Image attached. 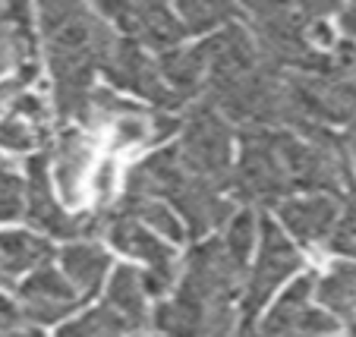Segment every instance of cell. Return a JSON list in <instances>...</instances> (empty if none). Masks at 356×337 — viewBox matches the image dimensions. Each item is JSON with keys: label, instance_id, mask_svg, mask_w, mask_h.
I'll return each mask as SVG.
<instances>
[{"label": "cell", "instance_id": "29", "mask_svg": "<svg viewBox=\"0 0 356 337\" xmlns=\"http://www.w3.org/2000/svg\"><path fill=\"white\" fill-rule=\"evenodd\" d=\"M22 328H29V324L19 312V303L0 293V334H16Z\"/></svg>", "mask_w": 356, "mask_h": 337}, {"label": "cell", "instance_id": "28", "mask_svg": "<svg viewBox=\"0 0 356 337\" xmlns=\"http://www.w3.org/2000/svg\"><path fill=\"white\" fill-rule=\"evenodd\" d=\"M41 142L38 126L16 117H0V149L3 151H35Z\"/></svg>", "mask_w": 356, "mask_h": 337}, {"label": "cell", "instance_id": "20", "mask_svg": "<svg viewBox=\"0 0 356 337\" xmlns=\"http://www.w3.org/2000/svg\"><path fill=\"white\" fill-rule=\"evenodd\" d=\"M148 293L145 283H142V274L129 265H120V268L111 271L108 277V290H104V299L101 303L114 309L123 322H129L136 331H142L148 322H152V306H148Z\"/></svg>", "mask_w": 356, "mask_h": 337}, {"label": "cell", "instance_id": "12", "mask_svg": "<svg viewBox=\"0 0 356 337\" xmlns=\"http://www.w3.org/2000/svg\"><path fill=\"white\" fill-rule=\"evenodd\" d=\"M168 205L174 208V215L183 221L186 236H193L199 243L202 236L215 227H224L230 221L234 202L227 199V192L205 180H195L193 174L183 180V186L168 199Z\"/></svg>", "mask_w": 356, "mask_h": 337}, {"label": "cell", "instance_id": "34", "mask_svg": "<svg viewBox=\"0 0 356 337\" xmlns=\"http://www.w3.org/2000/svg\"><path fill=\"white\" fill-rule=\"evenodd\" d=\"M350 337H356V324H350Z\"/></svg>", "mask_w": 356, "mask_h": 337}, {"label": "cell", "instance_id": "13", "mask_svg": "<svg viewBox=\"0 0 356 337\" xmlns=\"http://www.w3.org/2000/svg\"><path fill=\"white\" fill-rule=\"evenodd\" d=\"M277 217L300 243H328L341 217V199L318 196V192L290 196L277 202Z\"/></svg>", "mask_w": 356, "mask_h": 337}, {"label": "cell", "instance_id": "11", "mask_svg": "<svg viewBox=\"0 0 356 337\" xmlns=\"http://www.w3.org/2000/svg\"><path fill=\"white\" fill-rule=\"evenodd\" d=\"M16 303H19L26 324H57L76 312L79 293L70 287V281L60 271L44 265L19 283V299Z\"/></svg>", "mask_w": 356, "mask_h": 337}, {"label": "cell", "instance_id": "10", "mask_svg": "<svg viewBox=\"0 0 356 337\" xmlns=\"http://www.w3.org/2000/svg\"><path fill=\"white\" fill-rule=\"evenodd\" d=\"M164 337H243V318L234 306H199L174 297L152 312Z\"/></svg>", "mask_w": 356, "mask_h": 337}, {"label": "cell", "instance_id": "18", "mask_svg": "<svg viewBox=\"0 0 356 337\" xmlns=\"http://www.w3.org/2000/svg\"><path fill=\"white\" fill-rule=\"evenodd\" d=\"M60 268L70 287L79 293V299L95 297L108 281L111 256L95 240H79V243H67L60 249Z\"/></svg>", "mask_w": 356, "mask_h": 337}, {"label": "cell", "instance_id": "2", "mask_svg": "<svg viewBox=\"0 0 356 337\" xmlns=\"http://www.w3.org/2000/svg\"><path fill=\"white\" fill-rule=\"evenodd\" d=\"M234 129L211 108L209 101L189 104L186 117H180V142L177 158L183 167L211 186L230 192V174H234Z\"/></svg>", "mask_w": 356, "mask_h": 337}, {"label": "cell", "instance_id": "26", "mask_svg": "<svg viewBox=\"0 0 356 337\" xmlns=\"http://www.w3.org/2000/svg\"><path fill=\"white\" fill-rule=\"evenodd\" d=\"M224 243V249L243 262L249 268V252L256 249V215L252 211H240V215H230V221L224 224V233L218 236Z\"/></svg>", "mask_w": 356, "mask_h": 337}, {"label": "cell", "instance_id": "24", "mask_svg": "<svg viewBox=\"0 0 356 337\" xmlns=\"http://www.w3.org/2000/svg\"><path fill=\"white\" fill-rule=\"evenodd\" d=\"M174 13L186 35H215L230 26L240 16V10L234 3H218V0H180Z\"/></svg>", "mask_w": 356, "mask_h": 337}, {"label": "cell", "instance_id": "9", "mask_svg": "<svg viewBox=\"0 0 356 337\" xmlns=\"http://www.w3.org/2000/svg\"><path fill=\"white\" fill-rule=\"evenodd\" d=\"M104 19H111L120 28V38H129L133 44H139L142 51H174L183 41V26L177 19V13L164 3H152V0H108L98 10Z\"/></svg>", "mask_w": 356, "mask_h": 337}, {"label": "cell", "instance_id": "23", "mask_svg": "<svg viewBox=\"0 0 356 337\" xmlns=\"http://www.w3.org/2000/svg\"><path fill=\"white\" fill-rule=\"evenodd\" d=\"M111 208L120 211V215L139 221L142 227H148L152 233H158L164 243H180L186 240V230H183V221L174 215L168 202L161 199H142V196H123L120 202H111Z\"/></svg>", "mask_w": 356, "mask_h": 337}, {"label": "cell", "instance_id": "7", "mask_svg": "<svg viewBox=\"0 0 356 337\" xmlns=\"http://www.w3.org/2000/svg\"><path fill=\"white\" fill-rule=\"evenodd\" d=\"M230 196L259 205H277L281 199H290V186L275 151V129L240 133V158L230 174Z\"/></svg>", "mask_w": 356, "mask_h": 337}, {"label": "cell", "instance_id": "17", "mask_svg": "<svg viewBox=\"0 0 356 337\" xmlns=\"http://www.w3.org/2000/svg\"><path fill=\"white\" fill-rule=\"evenodd\" d=\"M316 293V277L312 274H302L290 283L287 290L281 293L271 312L262 318L259 324H249L243 331V337H296L300 334V318L302 312L309 309V299Z\"/></svg>", "mask_w": 356, "mask_h": 337}, {"label": "cell", "instance_id": "6", "mask_svg": "<svg viewBox=\"0 0 356 337\" xmlns=\"http://www.w3.org/2000/svg\"><path fill=\"white\" fill-rule=\"evenodd\" d=\"M22 217L32 227L44 230L47 236H57V240H67V243L92 240V236H98L104 230L101 211H95V215H70L54 199L47 155H29L26 161V215Z\"/></svg>", "mask_w": 356, "mask_h": 337}, {"label": "cell", "instance_id": "19", "mask_svg": "<svg viewBox=\"0 0 356 337\" xmlns=\"http://www.w3.org/2000/svg\"><path fill=\"white\" fill-rule=\"evenodd\" d=\"M155 63H158V73H161L164 85L170 88V94H174L180 104L205 92L209 63H205V51H202V44L164 51V54H158Z\"/></svg>", "mask_w": 356, "mask_h": 337}, {"label": "cell", "instance_id": "8", "mask_svg": "<svg viewBox=\"0 0 356 337\" xmlns=\"http://www.w3.org/2000/svg\"><path fill=\"white\" fill-rule=\"evenodd\" d=\"M98 73L108 76V82L114 88H120V92H127V94H136V98L148 101L152 108L164 110V114H170V110L180 104L174 94H170V88L164 85L161 73H158V63L152 60L139 44H133L129 38H120V35H117V41L111 44L108 54H104Z\"/></svg>", "mask_w": 356, "mask_h": 337}, {"label": "cell", "instance_id": "4", "mask_svg": "<svg viewBox=\"0 0 356 337\" xmlns=\"http://www.w3.org/2000/svg\"><path fill=\"white\" fill-rule=\"evenodd\" d=\"M302 268V256L293 246L287 233L281 230V224L262 217L259 221V252L252 268L246 271V281H243V293H240V318L243 328L252 324L256 312L265 309L271 297L281 290V283H287L296 271Z\"/></svg>", "mask_w": 356, "mask_h": 337}, {"label": "cell", "instance_id": "25", "mask_svg": "<svg viewBox=\"0 0 356 337\" xmlns=\"http://www.w3.org/2000/svg\"><path fill=\"white\" fill-rule=\"evenodd\" d=\"M54 337H139V331L129 322H123L114 309L98 303L95 309L82 312L79 318L67 322Z\"/></svg>", "mask_w": 356, "mask_h": 337}, {"label": "cell", "instance_id": "15", "mask_svg": "<svg viewBox=\"0 0 356 337\" xmlns=\"http://www.w3.org/2000/svg\"><path fill=\"white\" fill-rule=\"evenodd\" d=\"M189 176V170L183 167V161L177 158L174 149H161L145 155L142 161H136L127 170V196H142V199H161L168 202L177 189L183 186V180Z\"/></svg>", "mask_w": 356, "mask_h": 337}, {"label": "cell", "instance_id": "14", "mask_svg": "<svg viewBox=\"0 0 356 337\" xmlns=\"http://www.w3.org/2000/svg\"><path fill=\"white\" fill-rule=\"evenodd\" d=\"M38 51H35L32 10L26 3H7L0 7V76L16 69V79L32 85L38 73Z\"/></svg>", "mask_w": 356, "mask_h": 337}, {"label": "cell", "instance_id": "1", "mask_svg": "<svg viewBox=\"0 0 356 337\" xmlns=\"http://www.w3.org/2000/svg\"><path fill=\"white\" fill-rule=\"evenodd\" d=\"M41 47L54 82V110L63 120L82 123L88 94L95 88V73L117 41V32L98 10L86 3H41L38 10Z\"/></svg>", "mask_w": 356, "mask_h": 337}, {"label": "cell", "instance_id": "22", "mask_svg": "<svg viewBox=\"0 0 356 337\" xmlns=\"http://www.w3.org/2000/svg\"><path fill=\"white\" fill-rule=\"evenodd\" d=\"M312 297L337 322L356 324V262H334L316 281V293Z\"/></svg>", "mask_w": 356, "mask_h": 337}, {"label": "cell", "instance_id": "32", "mask_svg": "<svg viewBox=\"0 0 356 337\" xmlns=\"http://www.w3.org/2000/svg\"><path fill=\"white\" fill-rule=\"evenodd\" d=\"M7 283H10V281H7V277H3V274H0V287H7Z\"/></svg>", "mask_w": 356, "mask_h": 337}, {"label": "cell", "instance_id": "27", "mask_svg": "<svg viewBox=\"0 0 356 337\" xmlns=\"http://www.w3.org/2000/svg\"><path fill=\"white\" fill-rule=\"evenodd\" d=\"M26 215V176L13 167L0 170V224L19 221Z\"/></svg>", "mask_w": 356, "mask_h": 337}, {"label": "cell", "instance_id": "5", "mask_svg": "<svg viewBox=\"0 0 356 337\" xmlns=\"http://www.w3.org/2000/svg\"><path fill=\"white\" fill-rule=\"evenodd\" d=\"M101 221H104V230L108 233L111 246L123 256H129L133 262H142L145 271L142 274V283H145V293L148 297H164L168 290L177 287V258L170 243H164L158 233H152L148 227H142L139 221L133 217L120 215L108 205L101 208Z\"/></svg>", "mask_w": 356, "mask_h": 337}, {"label": "cell", "instance_id": "33", "mask_svg": "<svg viewBox=\"0 0 356 337\" xmlns=\"http://www.w3.org/2000/svg\"><path fill=\"white\" fill-rule=\"evenodd\" d=\"M302 337H331V334H302Z\"/></svg>", "mask_w": 356, "mask_h": 337}, {"label": "cell", "instance_id": "21", "mask_svg": "<svg viewBox=\"0 0 356 337\" xmlns=\"http://www.w3.org/2000/svg\"><path fill=\"white\" fill-rule=\"evenodd\" d=\"M54 258V246L29 233V230H3L0 233V274L13 281L16 274H32Z\"/></svg>", "mask_w": 356, "mask_h": 337}, {"label": "cell", "instance_id": "31", "mask_svg": "<svg viewBox=\"0 0 356 337\" xmlns=\"http://www.w3.org/2000/svg\"><path fill=\"white\" fill-rule=\"evenodd\" d=\"M0 337H41V334H38V331L22 328V331H16V334H0Z\"/></svg>", "mask_w": 356, "mask_h": 337}, {"label": "cell", "instance_id": "30", "mask_svg": "<svg viewBox=\"0 0 356 337\" xmlns=\"http://www.w3.org/2000/svg\"><path fill=\"white\" fill-rule=\"evenodd\" d=\"M334 252H341V256H353V258H356V236H350V240L337 243V246H334Z\"/></svg>", "mask_w": 356, "mask_h": 337}, {"label": "cell", "instance_id": "16", "mask_svg": "<svg viewBox=\"0 0 356 337\" xmlns=\"http://www.w3.org/2000/svg\"><path fill=\"white\" fill-rule=\"evenodd\" d=\"M88 164H92V142H88V135L82 129H63L57 135L54 149L47 151V167H51V180H57L60 196L67 202H76L82 196Z\"/></svg>", "mask_w": 356, "mask_h": 337}, {"label": "cell", "instance_id": "3", "mask_svg": "<svg viewBox=\"0 0 356 337\" xmlns=\"http://www.w3.org/2000/svg\"><path fill=\"white\" fill-rule=\"evenodd\" d=\"M246 265L236 262L218 236L199 240L186 256L183 274L177 277L174 297L199 306H234L243 293Z\"/></svg>", "mask_w": 356, "mask_h": 337}]
</instances>
